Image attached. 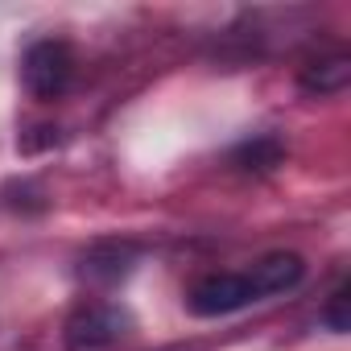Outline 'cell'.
Wrapping results in <instances>:
<instances>
[{
    "label": "cell",
    "instance_id": "5",
    "mask_svg": "<svg viewBox=\"0 0 351 351\" xmlns=\"http://www.w3.org/2000/svg\"><path fill=\"white\" fill-rule=\"evenodd\" d=\"M132 269V248L128 244H99L83 256V277L87 281H120Z\"/></svg>",
    "mask_w": 351,
    "mask_h": 351
},
{
    "label": "cell",
    "instance_id": "2",
    "mask_svg": "<svg viewBox=\"0 0 351 351\" xmlns=\"http://www.w3.org/2000/svg\"><path fill=\"white\" fill-rule=\"evenodd\" d=\"M21 79H25V87H29L34 99H58L71 87V79H75V54H71V46L54 42V38L29 46V54L21 62Z\"/></svg>",
    "mask_w": 351,
    "mask_h": 351
},
{
    "label": "cell",
    "instance_id": "3",
    "mask_svg": "<svg viewBox=\"0 0 351 351\" xmlns=\"http://www.w3.org/2000/svg\"><path fill=\"white\" fill-rule=\"evenodd\" d=\"M252 302H256V293H252L244 273H207L186 293V306L199 318H223V314H236Z\"/></svg>",
    "mask_w": 351,
    "mask_h": 351
},
{
    "label": "cell",
    "instance_id": "6",
    "mask_svg": "<svg viewBox=\"0 0 351 351\" xmlns=\"http://www.w3.org/2000/svg\"><path fill=\"white\" fill-rule=\"evenodd\" d=\"M347 79H351V62H347L343 54H335V58L314 62V66H306V71H302V87H306V91H318V95L339 91Z\"/></svg>",
    "mask_w": 351,
    "mask_h": 351
},
{
    "label": "cell",
    "instance_id": "4",
    "mask_svg": "<svg viewBox=\"0 0 351 351\" xmlns=\"http://www.w3.org/2000/svg\"><path fill=\"white\" fill-rule=\"evenodd\" d=\"M302 273H306V265H302L298 252H269V256H261L244 277H248V285H252V293H256V302H261V298H273V293L293 289V285L302 281Z\"/></svg>",
    "mask_w": 351,
    "mask_h": 351
},
{
    "label": "cell",
    "instance_id": "8",
    "mask_svg": "<svg viewBox=\"0 0 351 351\" xmlns=\"http://www.w3.org/2000/svg\"><path fill=\"white\" fill-rule=\"evenodd\" d=\"M326 326L339 330V335L351 326V318H347V289H339V293L330 298V306H326Z\"/></svg>",
    "mask_w": 351,
    "mask_h": 351
},
{
    "label": "cell",
    "instance_id": "7",
    "mask_svg": "<svg viewBox=\"0 0 351 351\" xmlns=\"http://www.w3.org/2000/svg\"><path fill=\"white\" fill-rule=\"evenodd\" d=\"M277 161H281L277 141H252V145L236 149V165H244V169H273Z\"/></svg>",
    "mask_w": 351,
    "mask_h": 351
},
{
    "label": "cell",
    "instance_id": "1",
    "mask_svg": "<svg viewBox=\"0 0 351 351\" xmlns=\"http://www.w3.org/2000/svg\"><path fill=\"white\" fill-rule=\"evenodd\" d=\"M128 326H132L128 310H120L112 302H87L66 318L62 339H66L71 351H104V347L120 343L128 335Z\"/></svg>",
    "mask_w": 351,
    "mask_h": 351
}]
</instances>
